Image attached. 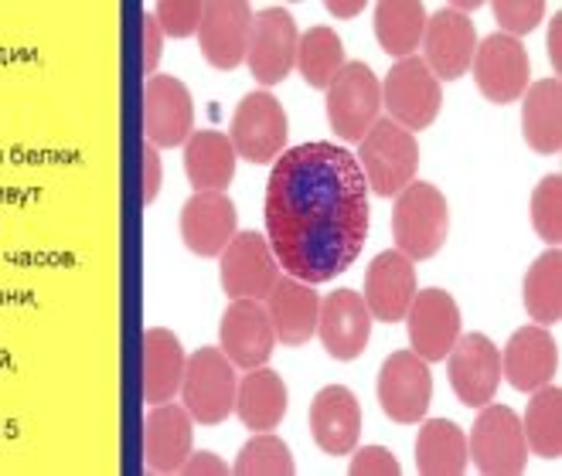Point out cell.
<instances>
[{
    "label": "cell",
    "instance_id": "2e32d148",
    "mask_svg": "<svg viewBox=\"0 0 562 476\" xmlns=\"http://www.w3.org/2000/svg\"><path fill=\"white\" fill-rule=\"evenodd\" d=\"M409 351L423 361H443L460 337V306L447 290H416L409 310Z\"/></svg>",
    "mask_w": 562,
    "mask_h": 476
},
{
    "label": "cell",
    "instance_id": "d6a6232c",
    "mask_svg": "<svg viewBox=\"0 0 562 476\" xmlns=\"http://www.w3.org/2000/svg\"><path fill=\"white\" fill-rule=\"evenodd\" d=\"M521 432L528 442V453L559 460L562 456V392L549 382L532 392V401L525 408Z\"/></svg>",
    "mask_w": 562,
    "mask_h": 476
},
{
    "label": "cell",
    "instance_id": "7bdbcfd3",
    "mask_svg": "<svg viewBox=\"0 0 562 476\" xmlns=\"http://www.w3.org/2000/svg\"><path fill=\"white\" fill-rule=\"evenodd\" d=\"M559 31H562V18L555 14L549 21V58H552V68L559 72V65H562V38H559Z\"/></svg>",
    "mask_w": 562,
    "mask_h": 476
},
{
    "label": "cell",
    "instance_id": "83f0119b",
    "mask_svg": "<svg viewBox=\"0 0 562 476\" xmlns=\"http://www.w3.org/2000/svg\"><path fill=\"white\" fill-rule=\"evenodd\" d=\"M236 147L225 133L198 129L184 144V174L194 191H225L236 174Z\"/></svg>",
    "mask_w": 562,
    "mask_h": 476
},
{
    "label": "cell",
    "instance_id": "3957f363",
    "mask_svg": "<svg viewBox=\"0 0 562 476\" xmlns=\"http://www.w3.org/2000/svg\"><path fill=\"white\" fill-rule=\"evenodd\" d=\"M450 231V208L437 184L413 181L403 194H395L392 208V238L395 252H403L409 262L434 259Z\"/></svg>",
    "mask_w": 562,
    "mask_h": 476
},
{
    "label": "cell",
    "instance_id": "4316f807",
    "mask_svg": "<svg viewBox=\"0 0 562 476\" xmlns=\"http://www.w3.org/2000/svg\"><path fill=\"white\" fill-rule=\"evenodd\" d=\"M521 136L536 154H559L562 147V82L542 79L521 95Z\"/></svg>",
    "mask_w": 562,
    "mask_h": 476
},
{
    "label": "cell",
    "instance_id": "5bb4252c",
    "mask_svg": "<svg viewBox=\"0 0 562 476\" xmlns=\"http://www.w3.org/2000/svg\"><path fill=\"white\" fill-rule=\"evenodd\" d=\"M194 129L191 89L175 76H150L144 86V133L157 150L184 147Z\"/></svg>",
    "mask_w": 562,
    "mask_h": 476
},
{
    "label": "cell",
    "instance_id": "ac0fdd59",
    "mask_svg": "<svg viewBox=\"0 0 562 476\" xmlns=\"http://www.w3.org/2000/svg\"><path fill=\"white\" fill-rule=\"evenodd\" d=\"M236 204L225 191H194L181 208V242L202 259H218L236 238Z\"/></svg>",
    "mask_w": 562,
    "mask_h": 476
},
{
    "label": "cell",
    "instance_id": "ba28073f",
    "mask_svg": "<svg viewBox=\"0 0 562 476\" xmlns=\"http://www.w3.org/2000/svg\"><path fill=\"white\" fill-rule=\"evenodd\" d=\"M286 136L290 123L280 99L270 89H256L239 102L228 140L236 147V157H246L249 163H273L286 150Z\"/></svg>",
    "mask_w": 562,
    "mask_h": 476
},
{
    "label": "cell",
    "instance_id": "9a60e30c",
    "mask_svg": "<svg viewBox=\"0 0 562 476\" xmlns=\"http://www.w3.org/2000/svg\"><path fill=\"white\" fill-rule=\"evenodd\" d=\"M419 48H423L419 58L426 61L429 72L437 76V82H457L460 76L471 72V61L477 52L474 21L443 8L434 18H426V31H423Z\"/></svg>",
    "mask_w": 562,
    "mask_h": 476
},
{
    "label": "cell",
    "instance_id": "e0dca14e",
    "mask_svg": "<svg viewBox=\"0 0 562 476\" xmlns=\"http://www.w3.org/2000/svg\"><path fill=\"white\" fill-rule=\"evenodd\" d=\"M252 8L246 0H209L198 24V48L218 72H233L246 61Z\"/></svg>",
    "mask_w": 562,
    "mask_h": 476
},
{
    "label": "cell",
    "instance_id": "836d02e7",
    "mask_svg": "<svg viewBox=\"0 0 562 476\" xmlns=\"http://www.w3.org/2000/svg\"><path fill=\"white\" fill-rule=\"evenodd\" d=\"M307 86L314 89H327L338 79V72L345 68V48L341 38L330 27H311L296 38V65Z\"/></svg>",
    "mask_w": 562,
    "mask_h": 476
},
{
    "label": "cell",
    "instance_id": "4dcf8cb0",
    "mask_svg": "<svg viewBox=\"0 0 562 476\" xmlns=\"http://www.w3.org/2000/svg\"><path fill=\"white\" fill-rule=\"evenodd\" d=\"M426 31V11L419 0H382L375 8V38L395 61L416 55Z\"/></svg>",
    "mask_w": 562,
    "mask_h": 476
},
{
    "label": "cell",
    "instance_id": "ffe728a7",
    "mask_svg": "<svg viewBox=\"0 0 562 476\" xmlns=\"http://www.w3.org/2000/svg\"><path fill=\"white\" fill-rule=\"evenodd\" d=\"M218 344L222 354L236 367H262L273 354L277 333L270 324L267 306L259 299H233L218 327Z\"/></svg>",
    "mask_w": 562,
    "mask_h": 476
},
{
    "label": "cell",
    "instance_id": "6da1fadb",
    "mask_svg": "<svg viewBox=\"0 0 562 476\" xmlns=\"http://www.w3.org/2000/svg\"><path fill=\"white\" fill-rule=\"evenodd\" d=\"M369 238V184L338 144H301L277 157L267 184V242L286 276H345Z\"/></svg>",
    "mask_w": 562,
    "mask_h": 476
},
{
    "label": "cell",
    "instance_id": "d6986e66",
    "mask_svg": "<svg viewBox=\"0 0 562 476\" xmlns=\"http://www.w3.org/2000/svg\"><path fill=\"white\" fill-rule=\"evenodd\" d=\"M317 333H321L324 351L335 361H355L366 354L369 337H372V314L366 299H361V293L355 290L327 293V299H321Z\"/></svg>",
    "mask_w": 562,
    "mask_h": 476
},
{
    "label": "cell",
    "instance_id": "4fadbf2b",
    "mask_svg": "<svg viewBox=\"0 0 562 476\" xmlns=\"http://www.w3.org/2000/svg\"><path fill=\"white\" fill-rule=\"evenodd\" d=\"M379 405L382 412L400 422L413 426L426 419L429 395H434V378H429V367L419 354L413 351H395L385 358L379 371Z\"/></svg>",
    "mask_w": 562,
    "mask_h": 476
},
{
    "label": "cell",
    "instance_id": "f546056e",
    "mask_svg": "<svg viewBox=\"0 0 562 476\" xmlns=\"http://www.w3.org/2000/svg\"><path fill=\"white\" fill-rule=\"evenodd\" d=\"M468 435L450 419H429L416 435V469L423 476H460L468 469Z\"/></svg>",
    "mask_w": 562,
    "mask_h": 476
},
{
    "label": "cell",
    "instance_id": "7402d4cb",
    "mask_svg": "<svg viewBox=\"0 0 562 476\" xmlns=\"http://www.w3.org/2000/svg\"><path fill=\"white\" fill-rule=\"evenodd\" d=\"M555 367H559V344L539 324L515 330L502 351V378H508V385L525 395L549 385Z\"/></svg>",
    "mask_w": 562,
    "mask_h": 476
},
{
    "label": "cell",
    "instance_id": "ee69618b",
    "mask_svg": "<svg viewBox=\"0 0 562 476\" xmlns=\"http://www.w3.org/2000/svg\"><path fill=\"white\" fill-rule=\"evenodd\" d=\"M366 11V0H351V4H341V0H327V14L335 18H358Z\"/></svg>",
    "mask_w": 562,
    "mask_h": 476
},
{
    "label": "cell",
    "instance_id": "cb8c5ba5",
    "mask_svg": "<svg viewBox=\"0 0 562 476\" xmlns=\"http://www.w3.org/2000/svg\"><path fill=\"white\" fill-rule=\"evenodd\" d=\"M416 269L413 262L403 256V252H379L366 272V299L372 320H382V324H395L403 320L409 303L416 296Z\"/></svg>",
    "mask_w": 562,
    "mask_h": 476
},
{
    "label": "cell",
    "instance_id": "f1b7e54d",
    "mask_svg": "<svg viewBox=\"0 0 562 476\" xmlns=\"http://www.w3.org/2000/svg\"><path fill=\"white\" fill-rule=\"evenodd\" d=\"M233 412L243 419L252 432H270L286 416V385L270 367H249L246 378L236 388V408Z\"/></svg>",
    "mask_w": 562,
    "mask_h": 476
},
{
    "label": "cell",
    "instance_id": "5b68a950",
    "mask_svg": "<svg viewBox=\"0 0 562 476\" xmlns=\"http://www.w3.org/2000/svg\"><path fill=\"white\" fill-rule=\"evenodd\" d=\"M468 456L484 476H518L528 466V442L521 419L508 405H484L468 435Z\"/></svg>",
    "mask_w": 562,
    "mask_h": 476
},
{
    "label": "cell",
    "instance_id": "7a4b0ae2",
    "mask_svg": "<svg viewBox=\"0 0 562 476\" xmlns=\"http://www.w3.org/2000/svg\"><path fill=\"white\" fill-rule=\"evenodd\" d=\"M358 167L366 178L369 191L379 197H395L403 194L419 170V144L409 129L392 123L389 116H379L372 129L358 140Z\"/></svg>",
    "mask_w": 562,
    "mask_h": 476
},
{
    "label": "cell",
    "instance_id": "9c48e42d",
    "mask_svg": "<svg viewBox=\"0 0 562 476\" xmlns=\"http://www.w3.org/2000/svg\"><path fill=\"white\" fill-rule=\"evenodd\" d=\"M471 72H474L481 95L487 102H498V106L518 102L525 89L532 86V79H528L532 76L528 52L518 38H508V34H487L484 42H477Z\"/></svg>",
    "mask_w": 562,
    "mask_h": 476
},
{
    "label": "cell",
    "instance_id": "8fae6325",
    "mask_svg": "<svg viewBox=\"0 0 562 476\" xmlns=\"http://www.w3.org/2000/svg\"><path fill=\"white\" fill-rule=\"evenodd\" d=\"M296 31L293 18L283 8H267L252 14L249 42H246V65L259 86H280L296 65Z\"/></svg>",
    "mask_w": 562,
    "mask_h": 476
},
{
    "label": "cell",
    "instance_id": "f35d334b",
    "mask_svg": "<svg viewBox=\"0 0 562 476\" xmlns=\"http://www.w3.org/2000/svg\"><path fill=\"white\" fill-rule=\"evenodd\" d=\"M351 476H400L403 466L385 446H361L348 466Z\"/></svg>",
    "mask_w": 562,
    "mask_h": 476
},
{
    "label": "cell",
    "instance_id": "7c38bea8",
    "mask_svg": "<svg viewBox=\"0 0 562 476\" xmlns=\"http://www.w3.org/2000/svg\"><path fill=\"white\" fill-rule=\"evenodd\" d=\"M443 361L450 374V388L460 401L471 408H484L487 401H494L502 385V351L494 348L491 337L484 333L457 337V344Z\"/></svg>",
    "mask_w": 562,
    "mask_h": 476
},
{
    "label": "cell",
    "instance_id": "60d3db41",
    "mask_svg": "<svg viewBox=\"0 0 562 476\" xmlns=\"http://www.w3.org/2000/svg\"><path fill=\"white\" fill-rule=\"evenodd\" d=\"M181 473L184 476H225V473H233V466H225L222 456L215 453H191Z\"/></svg>",
    "mask_w": 562,
    "mask_h": 476
},
{
    "label": "cell",
    "instance_id": "d4e9b609",
    "mask_svg": "<svg viewBox=\"0 0 562 476\" xmlns=\"http://www.w3.org/2000/svg\"><path fill=\"white\" fill-rule=\"evenodd\" d=\"M273 324V333L283 348H304L317 333V314H321V296L311 283H301L293 276H280L273 293L262 299Z\"/></svg>",
    "mask_w": 562,
    "mask_h": 476
},
{
    "label": "cell",
    "instance_id": "d590c367",
    "mask_svg": "<svg viewBox=\"0 0 562 476\" xmlns=\"http://www.w3.org/2000/svg\"><path fill=\"white\" fill-rule=\"evenodd\" d=\"M532 228L549 249L562 242V178L549 174L532 191Z\"/></svg>",
    "mask_w": 562,
    "mask_h": 476
},
{
    "label": "cell",
    "instance_id": "b9f144b4",
    "mask_svg": "<svg viewBox=\"0 0 562 476\" xmlns=\"http://www.w3.org/2000/svg\"><path fill=\"white\" fill-rule=\"evenodd\" d=\"M160 150L154 144L144 147V201L154 204L157 194H160Z\"/></svg>",
    "mask_w": 562,
    "mask_h": 476
},
{
    "label": "cell",
    "instance_id": "30bf717a",
    "mask_svg": "<svg viewBox=\"0 0 562 476\" xmlns=\"http://www.w3.org/2000/svg\"><path fill=\"white\" fill-rule=\"evenodd\" d=\"M222 290L228 299H267L283 276L270 242L259 231H236L233 242L218 256Z\"/></svg>",
    "mask_w": 562,
    "mask_h": 476
},
{
    "label": "cell",
    "instance_id": "277c9868",
    "mask_svg": "<svg viewBox=\"0 0 562 476\" xmlns=\"http://www.w3.org/2000/svg\"><path fill=\"white\" fill-rule=\"evenodd\" d=\"M236 364L222 354V348H202L194 351L184 364L181 398L194 422L218 426L233 416L236 408Z\"/></svg>",
    "mask_w": 562,
    "mask_h": 476
},
{
    "label": "cell",
    "instance_id": "603a6c76",
    "mask_svg": "<svg viewBox=\"0 0 562 476\" xmlns=\"http://www.w3.org/2000/svg\"><path fill=\"white\" fill-rule=\"evenodd\" d=\"M311 435L327 456L355 453L361 439V405L351 388L327 385L311 401Z\"/></svg>",
    "mask_w": 562,
    "mask_h": 476
},
{
    "label": "cell",
    "instance_id": "52a82bcc",
    "mask_svg": "<svg viewBox=\"0 0 562 476\" xmlns=\"http://www.w3.org/2000/svg\"><path fill=\"white\" fill-rule=\"evenodd\" d=\"M382 106L403 129H426L443 110V89L419 55L400 58L382 82Z\"/></svg>",
    "mask_w": 562,
    "mask_h": 476
},
{
    "label": "cell",
    "instance_id": "1f68e13d",
    "mask_svg": "<svg viewBox=\"0 0 562 476\" xmlns=\"http://www.w3.org/2000/svg\"><path fill=\"white\" fill-rule=\"evenodd\" d=\"M525 310L539 327H552L562 320V252L549 249L542 252L532 269L525 272L521 283Z\"/></svg>",
    "mask_w": 562,
    "mask_h": 476
},
{
    "label": "cell",
    "instance_id": "f6af8a7d",
    "mask_svg": "<svg viewBox=\"0 0 562 476\" xmlns=\"http://www.w3.org/2000/svg\"><path fill=\"white\" fill-rule=\"evenodd\" d=\"M447 8H450V11H457V14H464V18H468V14H474V11L481 8V0H453V4H447Z\"/></svg>",
    "mask_w": 562,
    "mask_h": 476
},
{
    "label": "cell",
    "instance_id": "44dd1931",
    "mask_svg": "<svg viewBox=\"0 0 562 476\" xmlns=\"http://www.w3.org/2000/svg\"><path fill=\"white\" fill-rule=\"evenodd\" d=\"M194 450V419L184 405H154L144 419V463L150 473H181Z\"/></svg>",
    "mask_w": 562,
    "mask_h": 476
},
{
    "label": "cell",
    "instance_id": "74e56055",
    "mask_svg": "<svg viewBox=\"0 0 562 476\" xmlns=\"http://www.w3.org/2000/svg\"><path fill=\"white\" fill-rule=\"evenodd\" d=\"M494 18H498L502 24V34H508V38H518L528 31H536L546 18V4L542 0H494L491 4Z\"/></svg>",
    "mask_w": 562,
    "mask_h": 476
},
{
    "label": "cell",
    "instance_id": "e575fe53",
    "mask_svg": "<svg viewBox=\"0 0 562 476\" xmlns=\"http://www.w3.org/2000/svg\"><path fill=\"white\" fill-rule=\"evenodd\" d=\"M293 469L296 466H293L290 446L273 432H256L233 466V473L239 476H290Z\"/></svg>",
    "mask_w": 562,
    "mask_h": 476
},
{
    "label": "cell",
    "instance_id": "8d00e7d4",
    "mask_svg": "<svg viewBox=\"0 0 562 476\" xmlns=\"http://www.w3.org/2000/svg\"><path fill=\"white\" fill-rule=\"evenodd\" d=\"M202 11H205L202 0H160L154 21L160 34H168V38H188V34H198Z\"/></svg>",
    "mask_w": 562,
    "mask_h": 476
},
{
    "label": "cell",
    "instance_id": "484cf974",
    "mask_svg": "<svg viewBox=\"0 0 562 476\" xmlns=\"http://www.w3.org/2000/svg\"><path fill=\"white\" fill-rule=\"evenodd\" d=\"M140 354H144V398L150 405L175 401V395L181 392V382H184V364H188L181 340L171 330L150 327L144 333Z\"/></svg>",
    "mask_w": 562,
    "mask_h": 476
},
{
    "label": "cell",
    "instance_id": "8992f818",
    "mask_svg": "<svg viewBox=\"0 0 562 476\" xmlns=\"http://www.w3.org/2000/svg\"><path fill=\"white\" fill-rule=\"evenodd\" d=\"M327 123L338 140L358 144L382 113V82L366 61H345L327 89Z\"/></svg>",
    "mask_w": 562,
    "mask_h": 476
},
{
    "label": "cell",
    "instance_id": "ab89813d",
    "mask_svg": "<svg viewBox=\"0 0 562 476\" xmlns=\"http://www.w3.org/2000/svg\"><path fill=\"white\" fill-rule=\"evenodd\" d=\"M160 52H164V34H160L154 14H144V72L147 76H157Z\"/></svg>",
    "mask_w": 562,
    "mask_h": 476
}]
</instances>
